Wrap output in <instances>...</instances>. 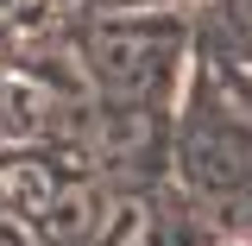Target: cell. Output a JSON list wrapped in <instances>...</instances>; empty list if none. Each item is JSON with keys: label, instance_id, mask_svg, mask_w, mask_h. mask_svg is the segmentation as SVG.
<instances>
[]
</instances>
